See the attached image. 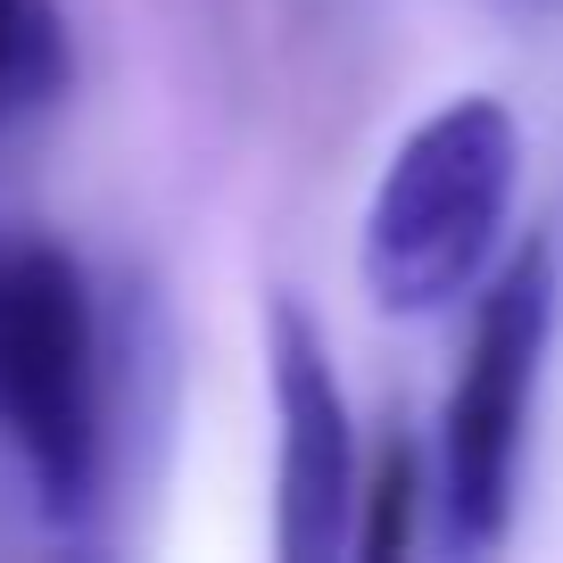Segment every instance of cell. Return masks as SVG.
I'll return each instance as SVG.
<instances>
[{"label": "cell", "instance_id": "3957f363", "mask_svg": "<svg viewBox=\"0 0 563 563\" xmlns=\"http://www.w3.org/2000/svg\"><path fill=\"white\" fill-rule=\"evenodd\" d=\"M547 340H555V249L530 241L489 282V299L473 316V340H464L456 389H448V415H440V481H431V506H440L448 555H489L514 530Z\"/></svg>", "mask_w": 563, "mask_h": 563}, {"label": "cell", "instance_id": "5b68a950", "mask_svg": "<svg viewBox=\"0 0 563 563\" xmlns=\"http://www.w3.org/2000/svg\"><path fill=\"white\" fill-rule=\"evenodd\" d=\"M67 75H75V51H67L58 0H0V141L51 117L67 100Z\"/></svg>", "mask_w": 563, "mask_h": 563}, {"label": "cell", "instance_id": "277c9868", "mask_svg": "<svg viewBox=\"0 0 563 563\" xmlns=\"http://www.w3.org/2000/svg\"><path fill=\"white\" fill-rule=\"evenodd\" d=\"M265 365H274V555L332 563L356 522V415L340 398L323 323L299 299L265 307Z\"/></svg>", "mask_w": 563, "mask_h": 563}, {"label": "cell", "instance_id": "6da1fadb", "mask_svg": "<svg viewBox=\"0 0 563 563\" xmlns=\"http://www.w3.org/2000/svg\"><path fill=\"white\" fill-rule=\"evenodd\" d=\"M522 175V117L489 91L431 108L389 150L365 208V290L389 316H440L489 274Z\"/></svg>", "mask_w": 563, "mask_h": 563}, {"label": "cell", "instance_id": "8992f818", "mask_svg": "<svg viewBox=\"0 0 563 563\" xmlns=\"http://www.w3.org/2000/svg\"><path fill=\"white\" fill-rule=\"evenodd\" d=\"M415 514H422V464L406 440L382 448V473H373V489H356V522H349V547L356 555H398L406 539H415Z\"/></svg>", "mask_w": 563, "mask_h": 563}, {"label": "cell", "instance_id": "7a4b0ae2", "mask_svg": "<svg viewBox=\"0 0 563 563\" xmlns=\"http://www.w3.org/2000/svg\"><path fill=\"white\" fill-rule=\"evenodd\" d=\"M0 440L58 522L100 506L108 356L84 265L51 241H0Z\"/></svg>", "mask_w": 563, "mask_h": 563}]
</instances>
